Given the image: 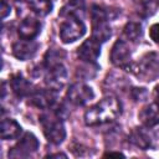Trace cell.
I'll return each instance as SVG.
<instances>
[{
	"label": "cell",
	"instance_id": "obj_1",
	"mask_svg": "<svg viewBox=\"0 0 159 159\" xmlns=\"http://www.w3.org/2000/svg\"><path fill=\"white\" fill-rule=\"evenodd\" d=\"M120 114H122L120 101L114 96H108L86 111L84 123L89 127L102 125L116 120Z\"/></svg>",
	"mask_w": 159,
	"mask_h": 159
},
{
	"label": "cell",
	"instance_id": "obj_2",
	"mask_svg": "<svg viewBox=\"0 0 159 159\" xmlns=\"http://www.w3.org/2000/svg\"><path fill=\"white\" fill-rule=\"evenodd\" d=\"M40 123L46 139L52 144H60L66 138V128L63 118L60 117L55 109L43 112L40 116Z\"/></svg>",
	"mask_w": 159,
	"mask_h": 159
},
{
	"label": "cell",
	"instance_id": "obj_3",
	"mask_svg": "<svg viewBox=\"0 0 159 159\" xmlns=\"http://www.w3.org/2000/svg\"><path fill=\"white\" fill-rule=\"evenodd\" d=\"M130 72H133L142 81H154L159 77V55L157 52L144 53L137 62L132 63Z\"/></svg>",
	"mask_w": 159,
	"mask_h": 159
},
{
	"label": "cell",
	"instance_id": "obj_4",
	"mask_svg": "<svg viewBox=\"0 0 159 159\" xmlns=\"http://www.w3.org/2000/svg\"><path fill=\"white\" fill-rule=\"evenodd\" d=\"M109 19H112L107 9L92 5L91 7V20H92V37L98 40L101 43L109 40L112 36V30L109 26Z\"/></svg>",
	"mask_w": 159,
	"mask_h": 159
},
{
	"label": "cell",
	"instance_id": "obj_5",
	"mask_svg": "<svg viewBox=\"0 0 159 159\" xmlns=\"http://www.w3.org/2000/svg\"><path fill=\"white\" fill-rule=\"evenodd\" d=\"M86 34V25L77 16H67L60 26V37L62 42L71 43L80 40Z\"/></svg>",
	"mask_w": 159,
	"mask_h": 159
},
{
	"label": "cell",
	"instance_id": "obj_6",
	"mask_svg": "<svg viewBox=\"0 0 159 159\" xmlns=\"http://www.w3.org/2000/svg\"><path fill=\"white\" fill-rule=\"evenodd\" d=\"M39 139L35 134L27 132L22 135V138L9 150V158L11 159H22L29 158L39 149Z\"/></svg>",
	"mask_w": 159,
	"mask_h": 159
},
{
	"label": "cell",
	"instance_id": "obj_7",
	"mask_svg": "<svg viewBox=\"0 0 159 159\" xmlns=\"http://www.w3.org/2000/svg\"><path fill=\"white\" fill-rule=\"evenodd\" d=\"M111 62L123 70L130 71L132 67V52L129 43L125 40H117L111 50Z\"/></svg>",
	"mask_w": 159,
	"mask_h": 159
},
{
	"label": "cell",
	"instance_id": "obj_8",
	"mask_svg": "<svg viewBox=\"0 0 159 159\" xmlns=\"http://www.w3.org/2000/svg\"><path fill=\"white\" fill-rule=\"evenodd\" d=\"M94 98V92L92 87L86 83L77 82L72 84L67 91V99L75 106H84Z\"/></svg>",
	"mask_w": 159,
	"mask_h": 159
},
{
	"label": "cell",
	"instance_id": "obj_9",
	"mask_svg": "<svg viewBox=\"0 0 159 159\" xmlns=\"http://www.w3.org/2000/svg\"><path fill=\"white\" fill-rule=\"evenodd\" d=\"M57 101V91L46 88V89H35L29 96V103L40 109L51 108Z\"/></svg>",
	"mask_w": 159,
	"mask_h": 159
},
{
	"label": "cell",
	"instance_id": "obj_10",
	"mask_svg": "<svg viewBox=\"0 0 159 159\" xmlns=\"http://www.w3.org/2000/svg\"><path fill=\"white\" fill-rule=\"evenodd\" d=\"M101 42L91 36V39H87L83 41V43L77 48V57L82 62H91L96 63L97 58L101 55Z\"/></svg>",
	"mask_w": 159,
	"mask_h": 159
},
{
	"label": "cell",
	"instance_id": "obj_11",
	"mask_svg": "<svg viewBox=\"0 0 159 159\" xmlns=\"http://www.w3.org/2000/svg\"><path fill=\"white\" fill-rule=\"evenodd\" d=\"M46 75H45V83L48 88L55 89V91H60L67 82V71L65 68V66L57 65L53 67H48L46 68Z\"/></svg>",
	"mask_w": 159,
	"mask_h": 159
},
{
	"label": "cell",
	"instance_id": "obj_12",
	"mask_svg": "<svg viewBox=\"0 0 159 159\" xmlns=\"http://www.w3.org/2000/svg\"><path fill=\"white\" fill-rule=\"evenodd\" d=\"M39 43L34 40H20L12 45V55L20 61H27L37 52Z\"/></svg>",
	"mask_w": 159,
	"mask_h": 159
},
{
	"label": "cell",
	"instance_id": "obj_13",
	"mask_svg": "<svg viewBox=\"0 0 159 159\" xmlns=\"http://www.w3.org/2000/svg\"><path fill=\"white\" fill-rule=\"evenodd\" d=\"M128 140H129V143H132L133 145H135L137 148L143 149V150L153 148V134H150V132H148L144 127L134 128L130 132Z\"/></svg>",
	"mask_w": 159,
	"mask_h": 159
},
{
	"label": "cell",
	"instance_id": "obj_14",
	"mask_svg": "<svg viewBox=\"0 0 159 159\" xmlns=\"http://www.w3.org/2000/svg\"><path fill=\"white\" fill-rule=\"evenodd\" d=\"M40 32L41 22L34 17H25L17 27V34L24 40H34Z\"/></svg>",
	"mask_w": 159,
	"mask_h": 159
},
{
	"label": "cell",
	"instance_id": "obj_15",
	"mask_svg": "<svg viewBox=\"0 0 159 159\" xmlns=\"http://www.w3.org/2000/svg\"><path fill=\"white\" fill-rule=\"evenodd\" d=\"M10 87L17 97H29L34 91L32 83L26 80L21 73H15L10 78Z\"/></svg>",
	"mask_w": 159,
	"mask_h": 159
},
{
	"label": "cell",
	"instance_id": "obj_16",
	"mask_svg": "<svg viewBox=\"0 0 159 159\" xmlns=\"http://www.w3.org/2000/svg\"><path fill=\"white\" fill-rule=\"evenodd\" d=\"M142 124L145 128H153L159 124V104L150 103L143 107L138 114Z\"/></svg>",
	"mask_w": 159,
	"mask_h": 159
},
{
	"label": "cell",
	"instance_id": "obj_17",
	"mask_svg": "<svg viewBox=\"0 0 159 159\" xmlns=\"http://www.w3.org/2000/svg\"><path fill=\"white\" fill-rule=\"evenodd\" d=\"M22 132L21 125L11 118H4L1 120V127H0V133L1 138L5 140H11V139H17Z\"/></svg>",
	"mask_w": 159,
	"mask_h": 159
},
{
	"label": "cell",
	"instance_id": "obj_18",
	"mask_svg": "<svg viewBox=\"0 0 159 159\" xmlns=\"http://www.w3.org/2000/svg\"><path fill=\"white\" fill-rule=\"evenodd\" d=\"M84 14V1L83 0H68V2L60 11V16H77L80 19L83 17Z\"/></svg>",
	"mask_w": 159,
	"mask_h": 159
},
{
	"label": "cell",
	"instance_id": "obj_19",
	"mask_svg": "<svg viewBox=\"0 0 159 159\" xmlns=\"http://www.w3.org/2000/svg\"><path fill=\"white\" fill-rule=\"evenodd\" d=\"M142 34H143V27L139 22H135V21L128 22L123 29V35L125 40L129 42L139 41V39L142 37Z\"/></svg>",
	"mask_w": 159,
	"mask_h": 159
},
{
	"label": "cell",
	"instance_id": "obj_20",
	"mask_svg": "<svg viewBox=\"0 0 159 159\" xmlns=\"http://www.w3.org/2000/svg\"><path fill=\"white\" fill-rule=\"evenodd\" d=\"M65 57H66V53H65L63 50H61V48H50L45 55L43 65H45L46 68L61 65Z\"/></svg>",
	"mask_w": 159,
	"mask_h": 159
},
{
	"label": "cell",
	"instance_id": "obj_21",
	"mask_svg": "<svg viewBox=\"0 0 159 159\" xmlns=\"http://www.w3.org/2000/svg\"><path fill=\"white\" fill-rule=\"evenodd\" d=\"M29 7L39 16H46L52 11V0H29Z\"/></svg>",
	"mask_w": 159,
	"mask_h": 159
},
{
	"label": "cell",
	"instance_id": "obj_22",
	"mask_svg": "<svg viewBox=\"0 0 159 159\" xmlns=\"http://www.w3.org/2000/svg\"><path fill=\"white\" fill-rule=\"evenodd\" d=\"M157 7H158V0H137L135 2L137 12L143 17L152 16L155 12Z\"/></svg>",
	"mask_w": 159,
	"mask_h": 159
},
{
	"label": "cell",
	"instance_id": "obj_23",
	"mask_svg": "<svg viewBox=\"0 0 159 159\" xmlns=\"http://www.w3.org/2000/svg\"><path fill=\"white\" fill-rule=\"evenodd\" d=\"M83 63L84 65L77 70V76H80L81 78H84V80H89L96 75L98 66L96 63H91V62H83Z\"/></svg>",
	"mask_w": 159,
	"mask_h": 159
},
{
	"label": "cell",
	"instance_id": "obj_24",
	"mask_svg": "<svg viewBox=\"0 0 159 159\" xmlns=\"http://www.w3.org/2000/svg\"><path fill=\"white\" fill-rule=\"evenodd\" d=\"M130 97H132L135 102L145 101V98L148 97V91H147V88H138V87H134V88H132V91H130Z\"/></svg>",
	"mask_w": 159,
	"mask_h": 159
},
{
	"label": "cell",
	"instance_id": "obj_25",
	"mask_svg": "<svg viewBox=\"0 0 159 159\" xmlns=\"http://www.w3.org/2000/svg\"><path fill=\"white\" fill-rule=\"evenodd\" d=\"M149 36H150V39L155 43H159V22L150 26V29H149Z\"/></svg>",
	"mask_w": 159,
	"mask_h": 159
},
{
	"label": "cell",
	"instance_id": "obj_26",
	"mask_svg": "<svg viewBox=\"0 0 159 159\" xmlns=\"http://www.w3.org/2000/svg\"><path fill=\"white\" fill-rule=\"evenodd\" d=\"M10 11H11L10 4H7L6 0H2V1H1V17L5 19V17L10 14Z\"/></svg>",
	"mask_w": 159,
	"mask_h": 159
},
{
	"label": "cell",
	"instance_id": "obj_27",
	"mask_svg": "<svg viewBox=\"0 0 159 159\" xmlns=\"http://www.w3.org/2000/svg\"><path fill=\"white\" fill-rule=\"evenodd\" d=\"M159 147V132L153 134V148H158Z\"/></svg>",
	"mask_w": 159,
	"mask_h": 159
},
{
	"label": "cell",
	"instance_id": "obj_28",
	"mask_svg": "<svg viewBox=\"0 0 159 159\" xmlns=\"http://www.w3.org/2000/svg\"><path fill=\"white\" fill-rule=\"evenodd\" d=\"M104 157H124V154L120 152H107Z\"/></svg>",
	"mask_w": 159,
	"mask_h": 159
},
{
	"label": "cell",
	"instance_id": "obj_29",
	"mask_svg": "<svg viewBox=\"0 0 159 159\" xmlns=\"http://www.w3.org/2000/svg\"><path fill=\"white\" fill-rule=\"evenodd\" d=\"M46 158H67V155L63 154V153H55V154H48V155H46Z\"/></svg>",
	"mask_w": 159,
	"mask_h": 159
},
{
	"label": "cell",
	"instance_id": "obj_30",
	"mask_svg": "<svg viewBox=\"0 0 159 159\" xmlns=\"http://www.w3.org/2000/svg\"><path fill=\"white\" fill-rule=\"evenodd\" d=\"M154 97H155V103L159 104V84L155 86L154 88Z\"/></svg>",
	"mask_w": 159,
	"mask_h": 159
},
{
	"label": "cell",
	"instance_id": "obj_31",
	"mask_svg": "<svg viewBox=\"0 0 159 159\" xmlns=\"http://www.w3.org/2000/svg\"><path fill=\"white\" fill-rule=\"evenodd\" d=\"M15 1H17V2L20 1V2H21V1H25V0H15Z\"/></svg>",
	"mask_w": 159,
	"mask_h": 159
}]
</instances>
